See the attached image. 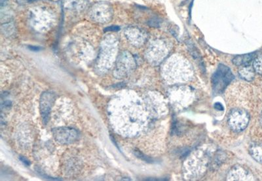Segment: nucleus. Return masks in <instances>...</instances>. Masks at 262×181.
Listing matches in <instances>:
<instances>
[{
	"mask_svg": "<svg viewBox=\"0 0 262 181\" xmlns=\"http://www.w3.org/2000/svg\"><path fill=\"white\" fill-rule=\"evenodd\" d=\"M29 49H30V50L35 51H38L40 50V47H38L30 46V47H29Z\"/></svg>",
	"mask_w": 262,
	"mask_h": 181,
	"instance_id": "nucleus-13",
	"label": "nucleus"
},
{
	"mask_svg": "<svg viewBox=\"0 0 262 181\" xmlns=\"http://www.w3.org/2000/svg\"><path fill=\"white\" fill-rule=\"evenodd\" d=\"M253 67L257 73L262 75V53L259 56L255 57Z\"/></svg>",
	"mask_w": 262,
	"mask_h": 181,
	"instance_id": "nucleus-8",
	"label": "nucleus"
},
{
	"mask_svg": "<svg viewBox=\"0 0 262 181\" xmlns=\"http://www.w3.org/2000/svg\"><path fill=\"white\" fill-rule=\"evenodd\" d=\"M261 124H262V115H261Z\"/></svg>",
	"mask_w": 262,
	"mask_h": 181,
	"instance_id": "nucleus-14",
	"label": "nucleus"
},
{
	"mask_svg": "<svg viewBox=\"0 0 262 181\" xmlns=\"http://www.w3.org/2000/svg\"><path fill=\"white\" fill-rule=\"evenodd\" d=\"M229 124L231 128L235 131L244 130L249 122V115L246 111L234 110L230 113L228 119Z\"/></svg>",
	"mask_w": 262,
	"mask_h": 181,
	"instance_id": "nucleus-2",
	"label": "nucleus"
},
{
	"mask_svg": "<svg viewBox=\"0 0 262 181\" xmlns=\"http://www.w3.org/2000/svg\"><path fill=\"white\" fill-rule=\"evenodd\" d=\"M234 79V76L231 69L226 65L220 64L212 77L214 92L217 94L224 92Z\"/></svg>",
	"mask_w": 262,
	"mask_h": 181,
	"instance_id": "nucleus-1",
	"label": "nucleus"
},
{
	"mask_svg": "<svg viewBox=\"0 0 262 181\" xmlns=\"http://www.w3.org/2000/svg\"><path fill=\"white\" fill-rule=\"evenodd\" d=\"M20 160L26 166H29L30 164V162L26 158L23 157V156H20Z\"/></svg>",
	"mask_w": 262,
	"mask_h": 181,
	"instance_id": "nucleus-12",
	"label": "nucleus"
},
{
	"mask_svg": "<svg viewBox=\"0 0 262 181\" xmlns=\"http://www.w3.org/2000/svg\"><path fill=\"white\" fill-rule=\"evenodd\" d=\"M214 108H215L216 110L224 111V107H223L222 104H220L219 102L216 103V104H214Z\"/></svg>",
	"mask_w": 262,
	"mask_h": 181,
	"instance_id": "nucleus-11",
	"label": "nucleus"
},
{
	"mask_svg": "<svg viewBox=\"0 0 262 181\" xmlns=\"http://www.w3.org/2000/svg\"><path fill=\"white\" fill-rule=\"evenodd\" d=\"M251 155L258 162L262 163V145H257L252 147L251 151H250Z\"/></svg>",
	"mask_w": 262,
	"mask_h": 181,
	"instance_id": "nucleus-7",
	"label": "nucleus"
},
{
	"mask_svg": "<svg viewBox=\"0 0 262 181\" xmlns=\"http://www.w3.org/2000/svg\"><path fill=\"white\" fill-rule=\"evenodd\" d=\"M119 30H120V28L117 26H111L110 27L104 29L105 32H117Z\"/></svg>",
	"mask_w": 262,
	"mask_h": 181,
	"instance_id": "nucleus-9",
	"label": "nucleus"
},
{
	"mask_svg": "<svg viewBox=\"0 0 262 181\" xmlns=\"http://www.w3.org/2000/svg\"><path fill=\"white\" fill-rule=\"evenodd\" d=\"M255 70L254 67H251L250 65L244 66L239 71V75L243 79L247 81H251L254 79L255 77Z\"/></svg>",
	"mask_w": 262,
	"mask_h": 181,
	"instance_id": "nucleus-6",
	"label": "nucleus"
},
{
	"mask_svg": "<svg viewBox=\"0 0 262 181\" xmlns=\"http://www.w3.org/2000/svg\"><path fill=\"white\" fill-rule=\"evenodd\" d=\"M255 53H251V54L239 55L237 56L233 59V63L237 66H247L250 65L252 61L255 59Z\"/></svg>",
	"mask_w": 262,
	"mask_h": 181,
	"instance_id": "nucleus-5",
	"label": "nucleus"
},
{
	"mask_svg": "<svg viewBox=\"0 0 262 181\" xmlns=\"http://www.w3.org/2000/svg\"><path fill=\"white\" fill-rule=\"evenodd\" d=\"M11 103L9 102V101H6V102H4L3 104H1V110H6V109H9L11 108Z\"/></svg>",
	"mask_w": 262,
	"mask_h": 181,
	"instance_id": "nucleus-10",
	"label": "nucleus"
},
{
	"mask_svg": "<svg viewBox=\"0 0 262 181\" xmlns=\"http://www.w3.org/2000/svg\"><path fill=\"white\" fill-rule=\"evenodd\" d=\"M55 101V94L52 92L46 91L43 92L41 96L40 100V108L43 122L46 124L49 120L51 108Z\"/></svg>",
	"mask_w": 262,
	"mask_h": 181,
	"instance_id": "nucleus-4",
	"label": "nucleus"
},
{
	"mask_svg": "<svg viewBox=\"0 0 262 181\" xmlns=\"http://www.w3.org/2000/svg\"><path fill=\"white\" fill-rule=\"evenodd\" d=\"M55 141L61 145H69L76 141L79 136L76 129L70 127H56L52 130Z\"/></svg>",
	"mask_w": 262,
	"mask_h": 181,
	"instance_id": "nucleus-3",
	"label": "nucleus"
}]
</instances>
